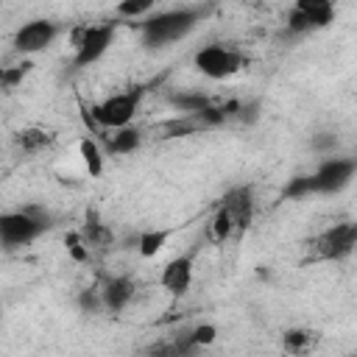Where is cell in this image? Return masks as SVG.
Wrapping results in <instances>:
<instances>
[{
  "instance_id": "8fae6325",
  "label": "cell",
  "mask_w": 357,
  "mask_h": 357,
  "mask_svg": "<svg viewBox=\"0 0 357 357\" xmlns=\"http://www.w3.org/2000/svg\"><path fill=\"white\" fill-rule=\"evenodd\" d=\"M192 273H195V262H192V254H178L173 257L162 273H159V284L162 290H167L170 296H184L192 284Z\"/></svg>"
},
{
  "instance_id": "7402d4cb",
  "label": "cell",
  "mask_w": 357,
  "mask_h": 357,
  "mask_svg": "<svg viewBox=\"0 0 357 357\" xmlns=\"http://www.w3.org/2000/svg\"><path fill=\"white\" fill-rule=\"evenodd\" d=\"M31 61H22V64H17V67H3V75H0V84H3V89L6 92H14L22 81H25V75L31 73Z\"/></svg>"
},
{
  "instance_id": "2e32d148",
  "label": "cell",
  "mask_w": 357,
  "mask_h": 357,
  "mask_svg": "<svg viewBox=\"0 0 357 357\" xmlns=\"http://www.w3.org/2000/svg\"><path fill=\"white\" fill-rule=\"evenodd\" d=\"M321 343V335L315 329H284L282 332V349L290 351V354H310L315 346Z\"/></svg>"
},
{
  "instance_id": "9a60e30c",
  "label": "cell",
  "mask_w": 357,
  "mask_h": 357,
  "mask_svg": "<svg viewBox=\"0 0 357 357\" xmlns=\"http://www.w3.org/2000/svg\"><path fill=\"white\" fill-rule=\"evenodd\" d=\"M142 145V131L137 126H123L112 128V137L106 139V153L112 156H128Z\"/></svg>"
},
{
  "instance_id": "7c38bea8",
  "label": "cell",
  "mask_w": 357,
  "mask_h": 357,
  "mask_svg": "<svg viewBox=\"0 0 357 357\" xmlns=\"http://www.w3.org/2000/svg\"><path fill=\"white\" fill-rule=\"evenodd\" d=\"M134 293H137V284L128 279V276H112L100 284V298H103V310L117 315L123 312L131 301H134Z\"/></svg>"
},
{
  "instance_id": "ac0fdd59",
  "label": "cell",
  "mask_w": 357,
  "mask_h": 357,
  "mask_svg": "<svg viewBox=\"0 0 357 357\" xmlns=\"http://www.w3.org/2000/svg\"><path fill=\"white\" fill-rule=\"evenodd\" d=\"M234 231H237V226H234L231 215H229L223 206H218L215 215H212V220H209V234H212V240H215V243H223V240H229Z\"/></svg>"
},
{
  "instance_id": "603a6c76",
  "label": "cell",
  "mask_w": 357,
  "mask_h": 357,
  "mask_svg": "<svg viewBox=\"0 0 357 357\" xmlns=\"http://www.w3.org/2000/svg\"><path fill=\"white\" fill-rule=\"evenodd\" d=\"M304 195H312V187H310V176H298V178H290V184L284 187L282 198H304Z\"/></svg>"
},
{
  "instance_id": "ba28073f",
  "label": "cell",
  "mask_w": 357,
  "mask_h": 357,
  "mask_svg": "<svg viewBox=\"0 0 357 357\" xmlns=\"http://www.w3.org/2000/svg\"><path fill=\"white\" fill-rule=\"evenodd\" d=\"M332 20H335V0H293V11L287 14V31L310 33L332 25Z\"/></svg>"
},
{
  "instance_id": "44dd1931",
  "label": "cell",
  "mask_w": 357,
  "mask_h": 357,
  "mask_svg": "<svg viewBox=\"0 0 357 357\" xmlns=\"http://www.w3.org/2000/svg\"><path fill=\"white\" fill-rule=\"evenodd\" d=\"M156 3H159V0H120L117 14H120V17H128V20H137V17L145 20V17L153 11Z\"/></svg>"
},
{
  "instance_id": "5bb4252c",
  "label": "cell",
  "mask_w": 357,
  "mask_h": 357,
  "mask_svg": "<svg viewBox=\"0 0 357 357\" xmlns=\"http://www.w3.org/2000/svg\"><path fill=\"white\" fill-rule=\"evenodd\" d=\"M53 139H56V137H53L47 128L31 126V128H20V131L14 134V148H17L22 156H36V153H42L45 148H50Z\"/></svg>"
},
{
  "instance_id": "cb8c5ba5",
  "label": "cell",
  "mask_w": 357,
  "mask_h": 357,
  "mask_svg": "<svg viewBox=\"0 0 357 357\" xmlns=\"http://www.w3.org/2000/svg\"><path fill=\"white\" fill-rule=\"evenodd\" d=\"M78 304H81V310H84V312H98V310H103V298H100V287H92V290H84V293H81V298H78Z\"/></svg>"
},
{
  "instance_id": "277c9868",
  "label": "cell",
  "mask_w": 357,
  "mask_h": 357,
  "mask_svg": "<svg viewBox=\"0 0 357 357\" xmlns=\"http://www.w3.org/2000/svg\"><path fill=\"white\" fill-rule=\"evenodd\" d=\"M192 64L201 75L212 78V81H226L231 75H237L243 67H245V56L243 50H237L234 45H223V42H212V45H204L195 56H192Z\"/></svg>"
},
{
  "instance_id": "30bf717a",
  "label": "cell",
  "mask_w": 357,
  "mask_h": 357,
  "mask_svg": "<svg viewBox=\"0 0 357 357\" xmlns=\"http://www.w3.org/2000/svg\"><path fill=\"white\" fill-rule=\"evenodd\" d=\"M218 206H223L231 215L237 231H245L251 226V220H254V190L248 184H237V187L223 192Z\"/></svg>"
},
{
  "instance_id": "d6986e66",
  "label": "cell",
  "mask_w": 357,
  "mask_h": 357,
  "mask_svg": "<svg viewBox=\"0 0 357 357\" xmlns=\"http://www.w3.org/2000/svg\"><path fill=\"white\" fill-rule=\"evenodd\" d=\"M78 148H81V159H84L89 176H100V173H103V151H100V145H98L95 139L84 137Z\"/></svg>"
},
{
  "instance_id": "9c48e42d",
  "label": "cell",
  "mask_w": 357,
  "mask_h": 357,
  "mask_svg": "<svg viewBox=\"0 0 357 357\" xmlns=\"http://www.w3.org/2000/svg\"><path fill=\"white\" fill-rule=\"evenodd\" d=\"M56 36H59V25L53 22V20H28V22H22L20 28H17V33H14V50L20 53V56H33V53H42V50H47L53 42H56Z\"/></svg>"
},
{
  "instance_id": "e0dca14e",
  "label": "cell",
  "mask_w": 357,
  "mask_h": 357,
  "mask_svg": "<svg viewBox=\"0 0 357 357\" xmlns=\"http://www.w3.org/2000/svg\"><path fill=\"white\" fill-rule=\"evenodd\" d=\"M167 237H170V229H145V231H139V237H137V251H139L145 259H151V257H156V254L165 248Z\"/></svg>"
},
{
  "instance_id": "5b68a950",
  "label": "cell",
  "mask_w": 357,
  "mask_h": 357,
  "mask_svg": "<svg viewBox=\"0 0 357 357\" xmlns=\"http://www.w3.org/2000/svg\"><path fill=\"white\" fill-rule=\"evenodd\" d=\"M139 103H142V86H131V89H123V92H114L109 98H103L100 103H95L89 109V117L100 126V128H123V126H131L134 114L139 112Z\"/></svg>"
},
{
  "instance_id": "4fadbf2b",
  "label": "cell",
  "mask_w": 357,
  "mask_h": 357,
  "mask_svg": "<svg viewBox=\"0 0 357 357\" xmlns=\"http://www.w3.org/2000/svg\"><path fill=\"white\" fill-rule=\"evenodd\" d=\"M78 234H81V240L89 245V251H106V248H112V243H114L112 226H106V223L95 215V209L86 212V220L81 223Z\"/></svg>"
},
{
  "instance_id": "3957f363",
  "label": "cell",
  "mask_w": 357,
  "mask_h": 357,
  "mask_svg": "<svg viewBox=\"0 0 357 357\" xmlns=\"http://www.w3.org/2000/svg\"><path fill=\"white\" fill-rule=\"evenodd\" d=\"M354 251H357V220L332 223L310 240L312 262H340Z\"/></svg>"
},
{
  "instance_id": "ffe728a7",
  "label": "cell",
  "mask_w": 357,
  "mask_h": 357,
  "mask_svg": "<svg viewBox=\"0 0 357 357\" xmlns=\"http://www.w3.org/2000/svg\"><path fill=\"white\" fill-rule=\"evenodd\" d=\"M170 103L178 106V112H187V114H198L201 109L209 106V98L201 95V92H178V95H170Z\"/></svg>"
},
{
  "instance_id": "6da1fadb",
  "label": "cell",
  "mask_w": 357,
  "mask_h": 357,
  "mask_svg": "<svg viewBox=\"0 0 357 357\" xmlns=\"http://www.w3.org/2000/svg\"><path fill=\"white\" fill-rule=\"evenodd\" d=\"M201 22V11L198 8H170V11H156L148 14L139 22V36L145 47H167L173 42H181L184 36H190L195 31V25Z\"/></svg>"
},
{
  "instance_id": "52a82bcc",
  "label": "cell",
  "mask_w": 357,
  "mask_h": 357,
  "mask_svg": "<svg viewBox=\"0 0 357 357\" xmlns=\"http://www.w3.org/2000/svg\"><path fill=\"white\" fill-rule=\"evenodd\" d=\"M357 173V159L351 156H326L312 173H310V187L312 195H335L351 184Z\"/></svg>"
},
{
  "instance_id": "8992f818",
  "label": "cell",
  "mask_w": 357,
  "mask_h": 357,
  "mask_svg": "<svg viewBox=\"0 0 357 357\" xmlns=\"http://www.w3.org/2000/svg\"><path fill=\"white\" fill-rule=\"evenodd\" d=\"M114 33H117V22L81 25V28L73 33V47H75L73 64H75V67H89V64H95V61L112 47Z\"/></svg>"
},
{
  "instance_id": "7a4b0ae2",
  "label": "cell",
  "mask_w": 357,
  "mask_h": 357,
  "mask_svg": "<svg viewBox=\"0 0 357 357\" xmlns=\"http://www.w3.org/2000/svg\"><path fill=\"white\" fill-rule=\"evenodd\" d=\"M50 215L39 206H22L14 212H3L0 215V240L6 248H17L25 245L31 240H36L39 234H45L50 229Z\"/></svg>"
}]
</instances>
